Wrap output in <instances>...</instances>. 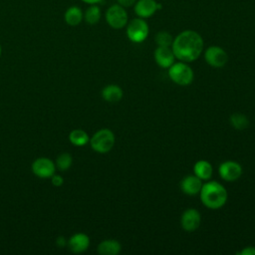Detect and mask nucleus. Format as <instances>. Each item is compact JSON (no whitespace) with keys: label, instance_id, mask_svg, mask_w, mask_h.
<instances>
[{"label":"nucleus","instance_id":"20e7f679","mask_svg":"<svg viewBox=\"0 0 255 255\" xmlns=\"http://www.w3.org/2000/svg\"><path fill=\"white\" fill-rule=\"evenodd\" d=\"M168 77L169 79L179 85V86H188L192 83L194 74L190 66L187 65L185 62H177L173 63L169 68H168Z\"/></svg>","mask_w":255,"mask_h":255},{"label":"nucleus","instance_id":"f257e3e1","mask_svg":"<svg viewBox=\"0 0 255 255\" xmlns=\"http://www.w3.org/2000/svg\"><path fill=\"white\" fill-rule=\"evenodd\" d=\"M171 50L175 59L185 63L193 62L203 51V39L193 30H184L173 39Z\"/></svg>","mask_w":255,"mask_h":255},{"label":"nucleus","instance_id":"f8f14e48","mask_svg":"<svg viewBox=\"0 0 255 255\" xmlns=\"http://www.w3.org/2000/svg\"><path fill=\"white\" fill-rule=\"evenodd\" d=\"M202 184V180L195 174H189L184 176L180 181V188L184 194L192 196L199 194Z\"/></svg>","mask_w":255,"mask_h":255},{"label":"nucleus","instance_id":"5701e85b","mask_svg":"<svg viewBox=\"0 0 255 255\" xmlns=\"http://www.w3.org/2000/svg\"><path fill=\"white\" fill-rule=\"evenodd\" d=\"M154 41L157 44V46H159V47H171L172 42H173V38L168 32L159 31L155 35Z\"/></svg>","mask_w":255,"mask_h":255},{"label":"nucleus","instance_id":"cd10ccee","mask_svg":"<svg viewBox=\"0 0 255 255\" xmlns=\"http://www.w3.org/2000/svg\"><path fill=\"white\" fill-rule=\"evenodd\" d=\"M81 1H83L85 3H88V4H97V3L101 2L102 0H81Z\"/></svg>","mask_w":255,"mask_h":255},{"label":"nucleus","instance_id":"393cba45","mask_svg":"<svg viewBox=\"0 0 255 255\" xmlns=\"http://www.w3.org/2000/svg\"><path fill=\"white\" fill-rule=\"evenodd\" d=\"M238 255H255V247L254 246H247L243 248L241 251L237 252Z\"/></svg>","mask_w":255,"mask_h":255},{"label":"nucleus","instance_id":"6ab92c4d","mask_svg":"<svg viewBox=\"0 0 255 255\" xmlns=\"http://www.w3.org/2000/svg\"><path fill=\"white\" fill-rule=\"evenodd\" d=\"M69 140L76 146H84L90 141V137L85 130L77 128L69 133Z\"/></svg>","mask_w":255,"mask_h":255},{"label":"nucleus","instance_id":"4be33fe9","mask_svg":"<svg viewBox=\"0 0 255 255\" xmlns=\"http://www.w3.org/2000/svg\"><path fill=\"white\" fill-rule=\"evenodd\" d=\"M73 162V157L70 153L68 152H63L61 154H59V156L56 159V166L59 170L61 171H66L68 170Z\"/></svg>","mask_w":255,"mask_h":255},{"label":"nucleus","instance_id":"9b49d317","mask_svg":"<svg viewBox=\"0 0 255 255\" xmlns=\"http://www.w3.org/2000/svg\"><path fill=\"white\" fill-rule=\"evenodd\" d=\"M158 9H161V5L155 0H138L134 4V12L139 18H148Z\"/></svg>","mask_w":255,"mask_h":255},{"label":"nucleus","instance_id":"6e6552de","mask_svg":"<svg viewBox=\"0 0 255 255\" xmlns=\"http://www.w3.org/2000/svg\"><path fill=\"white\" fill-rule=\"evenodd\" d=\"M33 173L40 178H51L56 171L55 162L48 157H38L32 163Z\"/></svg>","mask_w":255,"mask_h":255},{"label":"nucleus","instance_id":"2eb2a0df","mask_svg":"<svg viewBox=\"0 0 255 255\" xmlns=\"http://www.w3.org/2000/svg\"><path fill=\"white\" fill-rule=\"evenodd\" d=\"M122 250L121 243L116 239H106L100 242L97 251L101 255H118Z\"/></svg>","mask_w":255,"mask_h":255},{"label":"nucleus","instance_id":"f3484780","mask_svg":"<svg viewBox=\"0 0 255 255\" xmlns=\"http://www.w3.org/2000/svg\"><path fill=\"white\" fill-rule=\"evenodd\" d=\"M123 96H124V92L122 88L115 84L108 85L102 90L103 99L109 103H117L120 100H122Z\"/></svg>","mask_w":255,"mask_h":255},{"label":"nucleus","instance_id":"bb28decb","mask_svg":"<svg viewBox=\"0 0 255 255\" xmlns=\"http://www.w3.org/2000/svg\"><path fill=\"white\" fill-rule=\"evenodd\" d=\"M67 242H68V241L65 240V237H59V238L57 239V241H56V243H57V245H58L59 247H64L65 245H67Z\"/></svg>","mask_w":255,"mask_h":255},{"label":"nucleus","instance_id":"a211bd4d","mask_svg":"<svg viewBox=\"0 0 255 255\" xmlns=\"http://www.w3.org/2000/svg\"><path fill=\"white\" fill-rule=\"evenodd\" d=\"M65 22L70 26H78L84 19V13L78 6L69 7L64 14Z\"/></svg>","mask_w":255,"mask_h":255},{"label":"nucleus","instance_id":"1a4fd4ad","mask_svg":"<svg viewBox=\"0 0 255 255\" xmlns=\"http://www.w3.org/2000/svg\"><path fill=\"white\" fill-rule=\"evenodd\" d=\"M218 173L225 181H235L242 174V166L234 160H226L220 163Z\"/></svg>","mask_w":255,"mask_h":255},{"label":"nucleus","instance_id":"9d476101","mask_svg":"<svg viewBox=\"0 0 255 255\" xmlns=\"http://www.w3.org/2000/svg\"><path fill=\"white\" fill-rule=\"evenodd\" d=\"M201 223V215L198 210L188 208L183 211L180 217V224L183 230L187 232L195 231Z\"/></svg>","mask_w":255,"mask_h":255},{"label":"nucleus","instance_id":"b1692460","mask_svg":"<svg viewBox=\"0 0 255 255\" xmlns=\"http://www.w3.org/2000/svg\"><path fill=\"white\" fill-rule=\"evenodd\" d=\"M51 182H52V184H53L54 186H61V185H63V183H64V178H63L61 175L54 173V174L51 176Z\"/></svg>","mask_w":255,"mask_h":255},{"label":"nucleus","instance_id":"7ed1b4c3","mask_svg":"<svg viewBox=\"0 0 255 255\" xmlns=\"http://www.w3.org/2000/svg\"><path fill=\"white\" fill-rule=\"evenodd\" d=\"M89 142L96 152L107 153L114 147L116 136L111 129L102 128L92 135Z\"/></svg>","mask_w":255,"mask_h":255},{"label":"nucleus","instance_id":"a878e982","mask_svg":"<svg viewBox=\"0 0 255 255\" xmlns=\"http://www.w3.org/2000/svg\"><path fill=\"white\" fill-rule=\"evenodd\" d=\"M118 1V4L123 6L124 8H127V7H131L135 4L136 0H117Z\"/></svg>","mask_w":255,"mask_h":255},{"label":"nucleus","instance_id":"ddd939ff","mask_svg":"<svg viewBox=\"0 0 255 255\" xmlns=\"http://www.w3.org/2000/svg\"><path fill=\"white\" fill-rule=\"evenodd\" d=\"M153 56L156 64L163 69H168L174 63L175 60V56L170 47L157 46Z\"/></svg>","mask_w":255,"mask_h":255},{"label":"nucleus","instance_id":"c85d7f7f","mask_svg":"<svg viewBox=\"0 0 255 255\" xmlns=\"http://www.w3.org/2000/svg\"><path fill=\"white\" fill-rule=\"evenodd\" d=\"M0 55H1V46H0Z\"/></svg>","mask_w":255,"mask_h":255},{"label":"nucleus","instance_id":"412c9836","mask_svg":"<svg viewBox=\"0 0 255 255\" xmlns=\"http://www.w3.org/2000/svg\"><path fill=\"white\" fill-rule=\"evenodd\" d=\"M230 124L235 129H244L248 128L249 120L245 115L235 113L230 117Z\"/></svg>","mask_w":255,"mask_h":255},{"label":"nucleus","instance_id":"4468645a","mask_svg":"<svg viewBox=\"0 0 255 255\" xmlns=\"http://www.w3.org/2000/svg\"><path fill=\"white\" fill-rule=\"evenodd\" d=\"M67 246L73 253H83L90 246V238L85 233H76L68 239Z\"/></svg>","mask_w":255,"mask_h":255},{"label":"nucleus","instance_id":"f03ea898","mask_svg":"<svg viewBox=\"0 0 255 255\" xmlns=\"http://www.w3.org/2000/svg\"><path fill=\"white\" fill-rule=\"evenodd\" d=\"M200 200L209 209H219L227 201L228 193L226 188L216 180H208L202 184L199 192Z\"/></svg>","mask_w":255,"mask_h":255},{"label":"nucleus","instance_id":"423d86ee","mask_svg":"<svg viewBox=\"0 0 255 255\" xmlns=\"http://www.w3.org/2000/svg\"><path fill=\"white\" fill-rule=\"evenodd\" d=\"M106 21L113 29H122L128 24V13L119 4H114L106 11Z\"/></svg>","mask_w":255,"mask_h":255},{"label":"nucleus","instance_id":"aec40b11","mask_svg":"<svg viewBox=\"0 0 255 255\" xmlns=\"http://www.w3.org/2000/svg\"><path fill=\"white\" fill-rule=\"evenodd\" d=\"M101 19V9L96 4H91L90 7L86 9L84 12V20L90 24L95 25L97 24Z\"/></svg>","mask_w":255,"mask_h":255},{"label":"nucleus","instance_id":"dca6fc26","mask_svg":"<svg viewBox=\"0 0 255 255\" xmlns=\"http://www.w3.org/2000/svg\"><path fill=\"white\" fill-rule=\"evenodd\" d=\"M193 172L201 180H209L213 172L212 164L205 159H200L195 162L193 166Z\"/></svg>","mask_w":255,"mask_h":255},{"label":"nucleus","instance_id":"0eeeda50","mask_svg":"<svg viewBox=\"0 0 255 255\" xmlns=\"http://www.w3.org/2000/svg\"><path fill=\"white\" fill-rule=\"evenodd\" d=\"M206 63L213 68H222L228 62V55L225 50L219 46H210L204 52Z\"/></svg>","mask_w":255,"mask_h":255},{"label":"nucleus","instance_id":"39448f33","mask_svg":"<svg viewBox=\"0 0 255 255\" xmlns=\"http://www.w3.org/2000/svg\"><path fill=\"white\" fill-rule=\"evenodd\" d=\"M148 32V25L143 18H134L128 22L127 26V36L133 43L143 42L146 39Z\"/></svg>","mask_w":255,"mask_h":255}]
</instances>
